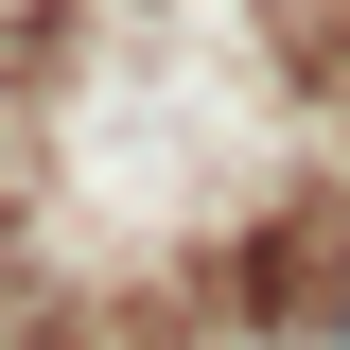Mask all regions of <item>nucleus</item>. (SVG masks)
<instances>
[{"instance_id":"f257e3e1","label":"nucleus","mask_w":350,"mask_h":350,"mask_svg":"<svg viewBox=\"0 0 350 350\" xmlns=\"http://www.w3.org/2000/svg\"><path fill=\"white\" fill-rule=\"evenodd\" d=\"M333 350H350V315H333Z\"/></svg>"}]
</instances>
